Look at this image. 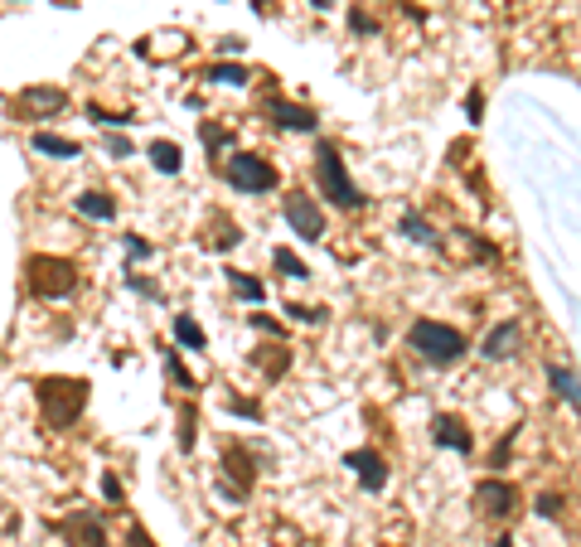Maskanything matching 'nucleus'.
<instances>
[{"label": "nucleus", "mask_w": 581, "mask_h": 547, "mask_svg": "<svg viewBox=\"0 0 581 547\" xmlns=\"http://www.w3.org/2000/svg\"><path fill=\"white\" fill-rule=\"evenodd\" d=\"M315 175H320V189L329 194V204H335V209H363L359 184L349 180L344 156H339L335 146H320V150H315Z\"/></svg>", "instance_id": "20e7f679"}, {"label": "nucleus", "mask_w": 581, "mask_h": 547, "mask_svg": "<svg viewBox=\"0 0 581 547\" xmlns=\"http://www.w3.org/2000/svg\"><path fill=\"white\" fill-rule=\"evenodd\" d=\"M25 286L39 295V301H58V295H73L78 286V267L64 257H30L25 261Z\"/></svg>", "instance_id": "7ed1b4c3"}, {"label": "nucleus", "mask_w": 581, "mask_h": 547, "mask_svg": "<svg viewBox=\"0 0 581 547\" xmlns=\"http://www.w3.org/2000/svg\"><path fill=\"white\" fill-rule=\"evenodd\" d=\"M548 383H552V392H557V397H567V402H572V407L581 412V378L572 373V368L552 363V368H548Z\"/></svg>", "instance_id": "dca6fc26"}, {"label": "nucleus", "mask_w": 581, "mask_h": 547, "mask_svg": "<svg viewBox=\"0 0 581 547\" xmlns=\"http://www.w3.org/2000/svg\"><path fill=\"white\" fill-rule=\"evenodd\" d=\"M213 247H238V233H233L228 218H218V237H213Z\"/></svg>", "instance_id": "c756f323"}, {"label": "nucleus", "mask_w": 581, "mask_h": 547, "mask_svg": "<svg viewBox=\"0 0 581 547\" xmlns=\"http://www.w3.org/2000/svg\"><path fill=\"white\" fill-rule=\"evenodd\" d=\"M431 436H436V446H450L456 456H470V450H475V436L466 432V422H460V417H436Z\"/></svg>", "instance_id": "9b49d317"}, {"label": "nucleus", "mask_w": 581, "mask_h": 547, "mask_svg": "<svg viewBox=\"0 0 581 547\" xmlns=\"http://www.w3.org/2000/svg\"><path fill=\"white\" fill-rule=\"evenodd\" d=\"M78 213L82 218H116V199L102 189H88V194H78Z\"/></svg>", "instance_id": "f3484780"}, {"label": "nucleus", "mask_w": 581, "mask_h": 547, "mask_svg": "<svg viewBox=\"0 0 581 547\" xmlns=\"http://www.w3.org/2000/svg\"><path fill=\"white\" fill-rule=\"evenodd\" d=\"M407 344L417 349V359H426L431 368H450V363L466 359V335L441 325V320H417V325L407 329Z\"/></svg>", "instance_id": "f257e3e1"}, {"label": "nucleus", "mask_w": 581, "mask_h": 547, "mask_svg": "<svg viewBox=\"0 0 581 547\" xmlns=\"http://www.w3.org/2000/svg\"><path fill=\"white\" fill-rule=\"evenodd\" d=\"M228 407H233V417H247V422H257V417H262V407H257V402H243V397H233Z\"/></svg>", "instance_id": "c85d7f7f"}, {"label": "nucleus", "mask_w": 581, "mask_h": 547, "mask_svg": "<svg viewBox=\"0 0 581 547\" xmlns=\"http://www.w3.org/2000/svg\"><path fill=\"white\" fill-rule=\"evenodd\" d=\"M494 547H514V538H500V543H494Z\"/></svg>", "instance_id": "58836bf2"}, {"label": "nucleus", "mask_w": 581, "mask_h": 547, "mask_svg": "<svg viewBox=\"0 0 581 547\" xmlns=\"http://www.w3.org/2000/svg\"><path fill=\"white\" fill-rule=\"evenodd\" d=\"M311 5H315V10H329V5H335V0H311Z\"/></svg>", "instance_id": "4c0bfd02"}, {"label": "nucleus", "mask_w": 581, "mask_h": 547, "mask_svg": "<svg viewBox=\"0 0 581 547\" xmlns=\"http://www.w3.org/2000/svg\"><path fill=\"white\" fill-rule=\"evenodd\" d=\"M54 528L68 547H107V533H102V523H98L92 509H73V514H64Z\"/></svg>", "instance_id": "0eeeda50"}, {"label": "nucleus", "mask_w": 581, "mask_h": 547, "mask_svg": "<svg viewBox=\"0 0 581 547\" xmlns=\"http://www.w3.org/2000/svg\"><path fill=\"white\" fill-rule=\"evenodd\" d=\"M146 156H150V165H156L160 175H180V165H184V156H180V146H175V141H156Z\"/></svg>", "instance_id": "a211bd4d"}, {"label": "nucleus", "mask_w": 581, "mask_h": 547, "mask_svg": "<svg viewBox=\"0 0 581 547\" xmlns=\"http://www.w3.org/2000/svg\"><path fill=\"white\" fill-rule=\"evenodd\" d=\"M286 223H291V233H301L305 243H320V233H325V213H320V204L311 194H286Z\"/></svg>", "instance_id": "6e6552de"}, {"label": "nucleus", "mask_w": 581, "mask_h": 547, "mask_svg": "<svg viewBox=\"0 0 581 547\" xmlns=\"http://www.w3.org/2000/svg\"><path fill=\"white\" fill-rule=\"evenodd\" d=\"M518 339H524V325H518V320L494 325L490 335H484V359H508V354L518 349Z\"/></svg>", "instance_id": "f8f14e48"}, {"label": "nucleus", "mask_w": 581, "mask_h": 547, "mask_svg": "<svg viewBox=\"0 0 581 547\" xmlns=\"http://www.w3.org/2000/svg\"><path fill=\"white\" fill-rule=\"evenodd\" d=\"M271 261H277V271H281V277H291V281H305V277H311V267H305L301 257H291V247H277V252H271Z\"/></svg>", "instance_id": "412c9836"}, {"label": "nucleus", "mask_w": 581, "mask_h": 547, "mask_svg": "<svg viewBox=\"0 0 581 547\" xmlns=\"http://www.w3.org/2000/svg\"><path fill=\"white\" fill-rule=\"evenodd\" d=\"M223 474H233V480H238V490L247 494V490H252V480H257L252 456H247L243 446H228V450H223Z\"/></svg>", "instance_id": "4468645a"}, {"label": "nucleus", "mask_w": 581, "mask_h": 547, "mask_svg": "<svg viewBox=\"0 0 581 547\" xmlns=\"http://www.w3.org/2000/svg\"><path fill=\"white\" fill-rule=\"evenodd\" d=\"M475 504H480V514H490V518H508L514 504H518V490L508 480H484L475 490Z\"/></svg>", "instance_id": "1a4fd4ad"}, {"label": "nucleus", "mask_w": 581, "mask_h": 547, "mask_svg": "<svg viewBox=\"0 0 581 547\" xmlns=\"http://www.w3.org/2000/svg\"><path fill=\"white\" fill-rule=\"evenodd\" d=\"M349 30H354V34H378V20L363 15V10H354V15H349Z\"/></svg>", "instance_id": "cd10ccee"}, {"label": "nucleus", "mask_w": 581, "mask_h": 547, "mask_svg": "<svg viewBox=\"0 0 581 547\" xmlns=\"http://www.w3.org/2000/svg\"><path fill=\"white\" fill-rule=\"evenodd\" d=\"M175 339H180L184 349H204V344H209V339H204V329H199L189 315H175Z\"/></svg>", "instance_id": "4be33fe9"}, {"label": "nucleus", "mask_w": 581, "mask_h": 547, "mask_svg": "<svg viewBox=\"0 0 581 547\" xmlns=\"http://www.w3.org/2000/svg\"><path fill=\"white\" fill-rule=\"evenodd\" d=\"M88 122H98V126H112V131H116V126H132L136 116H132V112H102V107L92 102V107H88Z\"/></svg>", "instance_id": "b1692460"}, {"label": "nucleus", "mask_w": 581, "mask_h": 547, "mask_svg": "<svg viewBox=\"0 0 581 547\" xmlns=\"http://www.w3.org/2000/svg\"><path fill=\"white\" fill-rule=\"evenodd\" d=\"M466 112H470V122H484V102H480V92H470V98H466Z\"/></svg>", "instance_id": "f704fd0d"}, {"label": "nucleus", "mask_w": 581, "mask_h": 547, "mask_svg": "<svg viewBox=\"0 0 581 547\" xmlns=\"http://www.w3.org/2000/svg\"><path fill=\"white\" fill-rule=\"evenodd\" d=\"M102 494L112 499V504H122V480H116V474H102Z\"/></svg>", "instance_id": "2f4dec72"}, {"label": "nucleus", "mask_w": 581, "mask_h": 547, "mask_svg": "<svg viewBox=\"0 0 581 547\" xmlns=\"http://www.w3.org/2000/svg\"><path fill=\"white\" fill-rule=\"evenodd\" d=\"M402 233H407L412 243H422V247H441V237H436V228L422 218V213H412V209L402 213Z\"/></svg>", "instance_id": "6ab92c4d"}, {"label": "nucleus", "mask_w": 581, "mask_h": 547, "mask_svg": "<svg viewBox=\"0 0 581 547\" xmlns=\"http://www.w3.org/2000/svg\"><path fill=\"white\" fill-rule=\"evenodd\" d=\"M557 504H562L557 494H543V499H538V514H543V518H552V514H557Z\"/></svg>", "instance_id": "c9c22d12"}, {"label": "nucleus", "mask_w": 581, "mask_h": 547, "mask_svg": "<svg viewBox=\"0 0 581 547\" xmlns=\"http://www.w3.org/2000/svg\"><path fill=\"white\" fill-rule=\"evenodd\" d=\"M257 363H262L267 378H281V368L291 363V349H281V344H277V354H257Z\"/></svg>", "instance_id": "393cba45"}, {"label": "nucleus", "mask_w": 581, "mask_h": 547, "mask_svg": "<svg viewBox=\"0 0 581 547\" xmlns=\"http://www.w3.org/2000/svg\"><path fill=\"white\" fill-rule=\"evenodd\" d=\"M286 315L305 320V325H315V320H320V311H315V305H286Z\"/></svg>", "instance_id": "473e14b6"}, {"label": "nucleus", "mask_w": 581, "mask_h": 547, "mask_svg": "<svg viewBox=\"0 0 581 547\" xmlns=\"http://www.w3.org/2000/svg\"><path fill=\"white\" fill-rule=\"evenodd\" d=\"M126 547H150L146 528H136V523H132V533H126Z\"/></svg>", "instance_id": "e433bc0d"}, {"label": "nucleus", "mask_w": 581, "mask_h": 547, "mask_svg": "<svg viewBox=\"0 0 581 547\" xmlns=\"http://www.w3.org/2000/svg\"><path fill=\"white\" fill-rule=\"evenodd\" d=\"M267 116L286 131H315L320 126V116L311 107H295V102H281V98H267Z\"/></svg>", "instance_id": "9d476101"}, {"label": "nucleus", "mask_w": 581, "mask_h": 547, "mask_svg": "<svg viewBox=\"0 0 581 547\" xmlns=\"http://www.w3.org/2000/svg\"><path fill=\"white\" fill-rule=\"evenodd\" d=\"M126 252H132V257H150V243H146V237H126Z\"/></svg>", "instance_id": "72a5a7b5"}, {"label": "nucleus", "mask_w": 581, "mask_h": 547, "mask_svg": "<svg viewBox=\"0 0 581 547\" xmlns=\"http://www.w3.org/2000/svg\"><path fill=\"white\" fill-rule=\"evenodd\" d=\"M252 78L247 68H238V64H213L209 68V82H228V88H243V82Z\"/></svg>", "instance_id": "5701e85b"}, {"label": "nucleus", "mask_w": 581, "mask_h": 547, "mask_svg": "<svg viewBox=\"0 0 581 547\" xmlns=\"http://www.w3.org/2000/svg\"><path fill=\"white\" fill-rule=\"evenodd\" d=\"M228 286L233 291H238L243 295V301H267V286H262V281H257V277H247V271H228Z\"/></svg>", "instance_id": "aec40b11"}, {"label": "nucleus", "mask_w": 581, "mask_h": 547, "mask_svg": "<svg viewBox=\"0 0 581 547\" xmlns=\"http://www.w3.org/2000/svg\"><path fill=\"white\" fill-rule=\"evenodd\" d=\"M34 150H39V156H54V160H73V156H82L78 141L54 136V131H34Z\"/></svg>", "instance_id": "2eb2a0df"}, {"label": "nucleus", "mask_w": 581, "mask_h": 547, "mask_svg": "<svg viewBox=\"0 0 581 547\" xmlns=\"http://www.w3.org/2000/svg\"><path fill=\"white\" fill-rule=\"evenodd\" d=\"M39 407L49 426H73L88 407V383L82 378H44L39 383Z\"/></svg>", "instance_id": "f03ea898"}, {"label": "nucleus", "mask_w": 581, "mask_h": 547, "mask_svg": "<svg viewBox=\"0 0 581 547\" xmlns=\"http://www.w3.org/2000/svg\"><path fill=\"white\" fill-rule=\"evenodd\" d=\"M228 184L243 189V194H271V189L281 184L277 165H267L262 156H252V150H233L228 156Z\"/></svg>", "instance_id": "39448f33"}, {"label": "nucleus", "mask_w": 581, "mask_h": 547, "mask_svg": "<svg viewBox=\"0 0 581 547\" xmlns=\"http://www.w3.org/2000/svg\"><path fill=\"white\" fill-rule=\"evenodd\" d=\"M107 150H112V156H116V160H126V156H136V150H132V141H126V136H107Z\"/></svg>", "instance_id": "7c9ffc66"}, {"label": "nucleus", "mask_w": 581, "mask_h": 547, "mask_svg": "<svg viewBox=\"0 0 581 547\" xmlns=\"http://www.w3.org/2000/svg\"><path fill=\"white\" fill-rule=\"evenodd\" d=\"M15 112H20V122H49V116L68 112V92L64 88H25L15 98Z\"/></svg>", "instance_id": "423d86ee"}, {"label": "nucleus", "mask_w": 581, "mask_h": 547, "mask_svg": "<svg viewBox=\"0 0 581 547\" xmlns=\"http://www.w3.org/2000/svg\"><path fill=\"white\" fill-rule=\"evenodd\" d=\"M344 466H354V474L363 480V490H383V484H388V466L373 456V450H354Z\"/></svg>", "instance_id": "ddd939ff"}, {"label": "nucleus", "mask_w": 581, "mask_h": 547, "mask_svg": "<svg viewBox=\"0 0 581 547\" xmlns=\"http://www.w3.org/2000/svg\"><path fill=\"white\" fill-rule=\"evenodd\" d=\"M165 368H170V378H175V383H180L184 392H194V388H199L194 378H189V368H184L180 359H175V354H165Z\"/></svg>", "instance_id": "a878e982"}, {"label": "nucleus", "mask_w": 581, "mask_h": 547, "mask_svg": "<svg viewBox=\"0 0 581 547\" xmlns=\"http://www.w3.org/2000/svg\"><path fill=\"white\" fill-rule=\"evenodd\" d=\"M199 136H204V146H209V150H213V146H228V131H223V126H213V122L199 126Z\"/></svg>", "instance_id": "bb28decb"}]
</instances>
